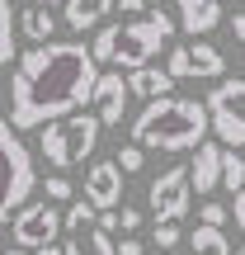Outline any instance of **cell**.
<instances>
[{"instance_id": "4fadbf2b", "label": "cell", "mask_w": 245, "mask_h": 255, "mask_svg": "<svg viewBox=\"0 0 245 255\" xmlns=\"http://www.w3.org/2000/svg\"><path fill=\"white\" fill-rule=\"evenodd\" d=\"M66 255H118V246H113V232L109 227H81V232H66Z\"/></svg>"}, {"instance_id": "277c9868", "label": "cell", "mask_w": 245, "mask_h": 255, "mask_svg": "<svg viewBox=\"0 0 245 255\" xmlns=\"http://www.w3.org/2000/svg\"><path fill=\"white\" fill-rule=\"evenodd\" d=\"M99 128H104L99 114H81V109L66 114V119L43 123V156H47V165H57V170L81 165L85 156L99 146Z\"/></svg>"}, {"instance_id": "8992f818", "label": "cell", "mask_w": 245, "mask_h": 255, "mask_svg": "<svg viewBox=\"0 0 245 255\" xmlns=\"http://www.w3.org/2000/svg\"><path fill=\"white\" fill-rule=\"evenodd\" d=\"M208 114H212V132L227 146H245V81L231 76L208 95Z\"/></svg>"}, {"instance_id": "83f0119b", "label": "cell", "mask_w": 245, "mask_h": 255, "mask_svg": "<svg viewBox=\"0 0 245 255\" xmlns=\"http://www.w3.org/2000/svg\"><path fill=\"white\" fill-rule=\"evenodd\" d=\"M137 227H142V213H137V208H123V213H118V232H127V237H132Z\"/></svg>"}, {"instance_id": "8fae6325", "label": "cell", "mask_w": 245, "mask_h": 255, "mask_svg": "<svg viewBox=\"0 0 245 255\" xmlns=\"http://www.w3.org/2000/svg\"><path fill=\"white\" fill-rule=\"evenodd\" d=\"M222 151H227L222 142H198V151L189 161V180H193L198 194H212L222 184Z\"/></svg>"}, {"instance_id": "7402d4cb", "label": "cell", "mask_w": 245, "mask_h": 255, "mask_svg": "<svg viewBox=\"0 0 245 255\" xmlns=\"http://www.w3.org/2000/svg\"><path fill=\"white\" fill-rule=\"evenodd\" d=\"M118 28H123V24H104L99 33H94V43H90L94 57H99V62H109V66H113V52H118Z\"/></svg>"}, {"instance_id": "f1b7e54d", "label": "cell", "mask_w": 245, "mask_h": 255, "mask_svg": "<svg viewBox=\"0 0 245 255\" xmlns=\"http://www.w3.org/2000/svg\"><path fill=\"white\" fill-rule=\"evenodd\" d=\"M231 218H236V227L245 232V189H236V203H231Z\"/></svg>"}, {"instance_id": "7a4b0ae2", "label": "cell", "mask_w": 245, "mask_h": 255, "mask_svg": "<svg viewBox=\"0 0 245 255\" xmlns=\"http://www.w3.org/2000/svg\"><path fill=\"white\" fill-rule=\"evenodd\" d=\"M208 100H179V95H156L146 100V109L132 119V142L156 146V151H189V146L208 142Z\"/></svg>"}, {"instance_id": "d6986e66", "label": "cell", "mask_w": 245, "mask_h": 255, "mask_svg": "<svg viewBox=\"0 0 245 255\" xmlns=\"http://www.w3.org/2000/svg\"><path fill=\"white\" fill-rule=\"evenodd\" d=\"M14 24H19V14H14V5L9 0H0V66H9L14 62Z\"/></svg>"}, {"instance_id": "44dd1931", "label": "cell", "mask_w": 245, "mask_h": 255, "mask_svg": "<svg viewBox=\"0 0 245 255\" xmlns=\"http://www.w3.org/2000/svg\"><path fill=\"white\" fill-rule=\"evenodd\" d=\"M222 184H227L231 194H236V189H245V156H241V146L222 151Z\"/></svg>"}, {"instance_id": "4316f807", "label": "cell", "mask_w": 245, "mask_h": 255, "mask_svg": "<svg viewBox=\"0 0 245 255\" xmlns=\"http://www.w3.org/2000/svg\"><path fill=\"white\" fill-rule=\"evenodd\" d=\"M47 199H52V203H66V199H71V180H47Z\"/></svg>"}, {"instance_id": "d590c367", "label": "cell", "mask_w": 245, "mask_h": 255, "mask_svg": "<svg viewBox=\"0 0 245 255\" xmlns=\"http://www.w3.org/2000/svg\"><path fill=\"white\" fill-rule=\"evenodd\" d=\"M0 255H5V246H0Z\"/></svg>"}, {"instance_id": "cb8c5ba5", "label": "cell", "mask_w": 245, "mask_h": 255, "mask_svg": "<svg viewBox=\"0 0 245 255\" xmlns=\"http://www.w3.org/2000/svg\"><path fill=\"white\" fill-rule=\"evenodd\" d=\"M170 76L174 81H193V52L189 47H174L170 52Z\"/></svg>"}, {"instance_id": "3957f363", "label": "cell", "mask_w": 245, "mask_h": 255, "mask_svg": "<svg viewBox=\"0 0 245 255\" xmlns=\"http://www.w3.org/2000/svg\"><path fill=\"white\" fill-rule=\"evenodd\" d=\"M33 156L19 142V128L9 119H0V222H9L28 199H33Z\"/></svg>"}, {"instance_id": "ac0fdd59", "label": "cell", "mask_w": 245, "mask_h": 255, "mask_svg": "<svg viewBox=\"0 0 245 255\" xmlns=\"http://www.w3.org/2000/svg\"><path fill=\"white\" fill-rule=\"evenodd\" d=\"M189 251H198V255H231L227 232H222L217 222H198V227H193V237H189Z\"/></svg>"}, {"instance_id": "1f68e13d", "label": "cell", "mask_w": 245, "mask_h": 255, "mask_svg": "<svg viewBox=\"0 0 245 255\" xmlns=\"http://www.w3.org/2000/svg\"><path fill=\"white\" fill-rule=\"evenodd\" d=\"M118 255H142V241H132V237H127L123 246H118Z\"/></svg>"}, {"instance_id": "484cf974", "label": "cell", "mask_w": 245, "mask_h": 255, "mask_svg": "<svg viewBox=\"0 0 245 255\" xmlns=\"http://www.w3.org/2000/svg\"><path fill=\"white\" fill-rule=\"evenodd\" d=\"M198 218H203V222H217V227H227V222H231V213L222 208V203H203V213H198Z\"/></svg>"}, {"instance_id": "5bb4252c", "label": "cell", "mask_w": 245, "mask_h": 255, "mask_svg": "<svg viewBox=\"0 0 245 255\" xmlns=\"http://www.w3.org/2000/svg\"><path fill=\"white\" fill-rule=\"evenodd\" d=\"M127 85H132V95L137 100H156V95H170V85H174V76H170V66H132L127 71Z\"/></svg>"}, {"instance_id": "ffe728a7", "label": "cell", "mask_w": 245, "mask_h": 255, "mask_svg": "<svg viewBox=\"0 0 245 255\" xmlns=\"http://www.w3.org/2000/svg\"><path fill=\"white\" fill-rule=\"evenodd\" d=\"M62 222H66V232H81V227H94V222H99V208H94L90 199H76V203H66Z\"/></svg>"}, {"instance_id": "7c38bea8", "label": "cell", "mask_w": 245, "mask_h": 255, "mask_svg": "<svg viewBox=\"0 0 245 255\" xmlns=\"http://www.w3.org/2000/svg\"><path fill=\"white\" fill-rule=\"evenodd\" d=\"M222 24V0H179V28L193 38L212 33Z\"/></svg>"}, {"instance_id": "2e32d148", "label": "cell", "mask_w": 245, "mask_h": 255, "mask_svg": "<svg viewBox=\"0 0 245 255\" xmlns=\"http://www.w3.org/2000/svg\"><path fill=\"white\" fill-rule=\"evenodd\" d=\"M118 0H66V28H94Z\"/></svg>"}, {"instance_id": "9a60e30c", "label": "cell", "mask_w": 245, "mask_h": 255, "mask_svg": "<svg viewBox=\"0 0 245 255\" xmlns=\"http://www.w3.org/2000/svg\"><path fill=\"white\" fill-rule=\"evenodd\" d=\"M19 28H24V38H33V43H47V38L57 33L52 5H28V9H19Z\"/></svg>"}, {"instance_id": "603a6c76", "label": "cell", "mask_w": 245, "mask_h": 255, "mask_svg": "<svg viewBox=\"0 0 245 255\" xmlns=\"http://www.w3.org/2000/svg\"><path fill=\"white\" fill-rule=\"evenodd\" d=\"M142 161H146V146H142V142L118 146V165H123V175H137V170H142Z\"/></svg>"}, {"instance_id": "f546056e", "label": "cell", "mask_w": 245, "mask_h": 255, "mask_svg": "<svg viewBox=\"0 0 245 255\" xmlns=\"http://www.w3.org/2000/svg\"><path fill=\"white\" fill-rule=\"evenodd\" d=\"M118 5L127 9V14H142V9H156L161 0H118Z\"/></svg>"}, {"instance_id": "30bf717a", "label": "cell", "mask_w": 245, "mask_h": 255, "mask_svg": "<svg viewBox=\"0 0 245 255\" xmlns=\"http://www.w3.org/2000/svg\"><path fill=\"white\" fill-rule=\"evenodd\" d=\"M127 95H132V85H127L118 71H99V85H94V104H99V109H94V114L104 119V128H118L123 123Z\"/></svg>"}, {"instance_id": "8d00e7d4", "label": "cell", "mask_w": 245, "mask_h": 255, "mask_svg": "<svg viewBox=\"0 0 245 255\" xmlns=\"http://www.w3.org/2000/svg\"><path fill=\"white\" fill-rule=\"evenodd\" d=\"M189 255H198V251H189Z\"/></svg>"}, {"instance_id": "9c48e42d", "label": "cell", "mask_w": 245, "mask_h": 255, "mask_svg": "<svg viewBox=\"0 0 245 255\" xmlns=\"http://www.w3.org/2000/svg\"><path fill=\"white\" fill-rule=\"evenodd\" d=\"M85 199L94 203V208H118L123 203V165L118 161H99L90 165V175H85Z\"/></svg>"}, {"instance_id": "ba28073f", "label": "cell", "mask_w": 245, "mask_h": 255, "mask_svg": "<svg viewBox=\"0 0 245 255\" xmlns=\"http://www.w3.org/2000/svg\"><path fill=\"white\" fill-rule=\"evenodd\" d=\"M66 232L62 222V208H52V203H24V208L9 218V237H14V246H47V241H57Z\"/></svg>"}, {"instance_id": "d6a6232c", "label": "cell", "mask_w": 245, "mask_h": 255, "mask_svg": "<svg viewBox=\"0 0 245 255\" xmlns=\"http://www.w3.org/2000/svg\"><path fill=\"white\" fill-rule=\"evenodd\" d=\"M9 255H33V251H28V246H14V251H9Z\"/></svg>"}, {"instance_id": "4dcf8cb0", "label": "cell", "mask_w": 245, "mask_h": 255, "mask_svg": "<svg viewBox=\"0 0 245 255\" xmlns=\"http://www.w3.org/2000/svg\"><path fill=\"white\" fill-rule=\"evenodd\" d=\"M231 33H236V43H245V9H241V14H231Z\"/></svg>"}, {"instance_id": "6da1fadb", "label": "cell", "mask_w": 245, "mask_h": 255, "mask_svg": "<svg viewBox=\"0 0 245 255\" xmlns=\"http://www.w3.org/2000/svg\"><path fill=\"white\" fill-rule=\"evenodd\" d=\"M99 85V57L85 43H38L19 57L9 76V123L19 132L43 128L52 119H66L81 104H94Z\"/></svg>"}, {"instance_id": "e0dca14e", "label": "cell", "mask_w": 245, "mask_h": 255, "mask_svg": "<svg viewBox=\"0 0 245 255\" xmlns=\"http://www.w3.org/2000/svg\"><path fill=\"white\" fill-rule=\"evenodd\" d=\"M189 52H193V76H198V81H217V76L227 71V57H222L212 43H203V38H193Z\"/></svg>"}, {"instance_id": "836d02e7", "label": "cell", "mask_w": 245, "mask_h": 255, "mask_svg": "<svg viewBox=\"0 0 245 255\" xmlns=\"http://www.w3.org/2000/svg\"><path fill=\"white\" fill-rule=\"evenodd\" d=\"M33 5H66V0H33Z\"/></svg>"}, {"instance_id": "e575fe53", "label": "cell", "mask_w": 245, "mask_h": 255, "mask_svg": "<svg viewBox=\"0 0 245 255\" xmlns=\"http://www.w3.org/2000/svg\"><path fill=\"white\" fill-rule=\"evenodd\" d=\"M236 255H245V246H241V251H236Z\"/></svg>"}, {"instance_id": "52a82bcc", "label": "cell", "mask_w": 245, "mask_h": 255, "mask_svg": "<svg viewBox=\"0 0 245 255\" xmlns=\"http://www.w3.org/2000/svg\"><path fill=\"white\" fill-rule=\"evenodd\" d=\"M146 203H151L156 222H179V218H189V203H193L189 165H170V170H161V175L151 180V194H146Z\"/></svg>"}, {"instance_id": "5b68a950", "label": "cell", "mask_w": 245, "mask_h": 255, "mask_svg": "<svg viewBox=\"0 0 245 255\" xmlns=\"http://www.w3.org/2000/svg\"><path fill=\"white\" fill-rule=\"evenodd\" d=\"M174 28H179V24H174L161 5H156V9H142L132 24L118 28V52H113V66H127V71H132V66L156 62V52L170 43Z\"/></svg>"}, {"instance_id": "d4e9b609", "label": "cell", "mask_w": 245, "mask_h": 255, "mask_svg": "<svg viewBox=\"0 0 245 255\" xmlns=\"http://www.w3.org/2000/svg\"><path fill=\"white\" fill-rule=\"evenodd\" d=\"M151 241H156V251H174L179 246V222H156Z\"/></svg>"}]
</instances>
